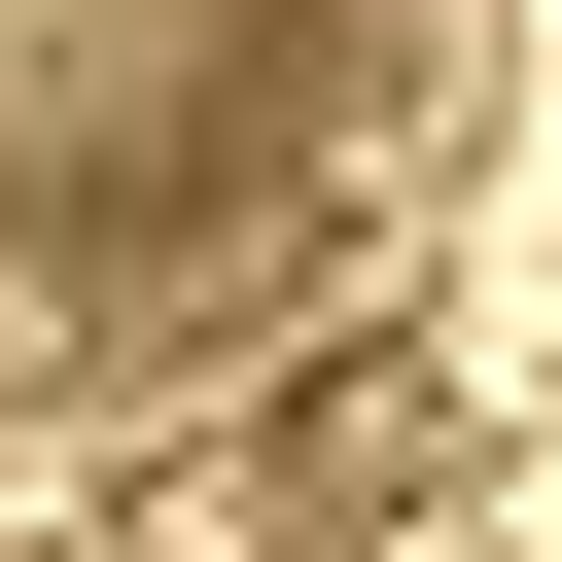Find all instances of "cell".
I'll return each mask as SVG.
<instances>
[{"label": "cell", "instance_id": "1", "mask_svg": "<svg viewBox=\"0 0 562 562\" xmlns=\"http://www.w3.org/2000/svg\"><path fill=\"white\" fill-rule=\"evenodd\" d=\"M457 140V0H0V422L281 386Z\"/></svg>", "mask_w": 562, "mask_h": 562}, {"label": "cell", "instance_id": "2", "mask_svg": "<svg viewBox=\"0 0 562 562\" xmlns=\"http://www.w3.org/2000/svg\"><path fill=\"white\" fill-rule=\"evenodd\" d=\"M246 492H281V527H422V492H457V386H422V351H316V386L246 422Z\"/></svg>", "mask_w": 562, "mask_h": 562}]
</instances>
